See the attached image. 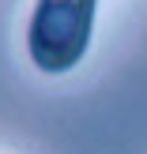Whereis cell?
Returning a JSON list of instances; mask_svg holds the SVG:
<instances>
[{
	"instance_id": "obj_1",
	"label": "cell",
	"mask_w": 147,
	"mask_h": 154,
	"mask_svg": "<svg viewBox=\"0 0 147 154\" xmlns=\"http://www.w3.org/2000/svg\"><path fill=\"white\" fill-rule=\"evenodd\" d=\"M94 30V0H38L27 26V49L42 72L57 75L83 60Z\"/></svg>"
}]
</instances>
